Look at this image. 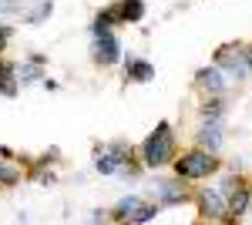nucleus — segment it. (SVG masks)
<instances>
[{
    "label": "nucleus",
    "instance_id": "1",
    "mask_svg": "<svg viewBox=\"0 0 252 225\" xmlns=\"http://www.w3.org/2000/svg\"><path fill=\"white\" fill-rule=\"evenodd\" d=\"M242 178L229 175L215 185H202L195 192V205H198V219L202 222H229V195Z\"/></svg>",
    "mask_w": 252,
    "mask_h": 225
},
{
    "label": "nucleus",
    "instance_id": "2",
    "mask_svg": "<svg viewBox=\"0 0 252 225\" xmlns=\"http://www.w3.org/2000/svg\"><path fill=\"white\" fill-rule=\"evenodd\" d=\"M94 168L101 171V175L135 178L145 165L135 158V148H131L128 141H108V145H94Z\"/></svg>",
    "mask_w": 252,
    "mask_h": 225
},
{
    "label": "nucleus",
    "instance_id": "3",
    "mask_svg": "<svg viewBox=\"0 0 252 225\" xmlns=\"http://www.w3.org/2000/svg\"><path fill=\"white\" fill-rule=\"evenodd\" d=\"M175 155H178L175 131H172V125H165V121L145 138V145H141V151H138V158H141L145 168H165V165L175 161Z\"/></svg>",
    "mask_w": 252,
    "mask_h": 225
},
{
    "label": "nucleus",
    "instance_id": "4",
    "mask_svg": "<svg viewBox=\"0 0 252 225\" xmlns=\"http://www.w3.org/2000/svg\"><path fill=\"white\" fill-rule=\"evenodd\" d=\"M172 165H175V175H182V178H189V182H198V178H212L215 171L222 168V158H215V151L195 145V148L185 151V155H175Z\"/></svg>",
    "mask_w": 252,
    "mask_h": 225
},
{
    "label": "nucleus",
    "instance_id": "5",
    "mask_svg": "<svg viewBox=\"0 0 252 225\" xmlns=\"http://www.w3.org/2000/svg\"><path fill=\"white\" fill-rule=\"evenodd\" d=\"M212 64L222 67L229 81H246V77H252V64H249V57H246V44H239V40L215 47Z\"/></svg>",
    "mask_w": 252,
    "mask_h": 225
},
{
    "label": "nucleus",
    "instance_id": "6",
    "mask_svg": "<svg viewBox=\"0 0 252 225\" xmlns=\"http://www.w3.org/2000/svg\"><path fill=\"white\" fill-rule=\"evenodd\" d=\"M152 195H155V202H161V205H185L195 192H192V185H189V178L175 175V178L155 182V185H152Z\"/></svg>",
    "mask_w": 252,
    "mask_h": 225
},
{
    "label": "nucleus",
    "instance_id": "7",
    "mask_svg": "<svg viewBox=\"0 0 252 225\" xmlns=\"http://www.w3.org/2000/svg\"><path fill=\"white\" fill-rule=\"evenodd\" d=\"M91 61H94L97 67H115L118 61H121V44H118L115 31L94 37V44H91Z\"/></svg>",
    "mask_w": 252,
    "mask_h": 225
},
{
    "label": "nucleus",
    "instance_id": "8",
    "mask_svg": "<svg viewBox=\"0 0 252 225\" xmlns=\"http://www.w3.org/2000/svg\"><path fill=\"white\" fill-rule=\"evenodd\" d=\"M195 88L202 94H222L225 88H229V77H225V71L222 67H202L198 74H195Z\"/></svg>",
    "mask_w": 252,
    "mask_h": 225
},
{
    "label": "nucleus",
    "instance_id": "9",
    "mask_svg": "<svg viewBox=\"0 0 252 225\" xmlns=\"http://www.w3.org/2000/svg\"><path fill=\"white\" fill-rule=\"evenodd\" d=\"M44 61H47L44 54H31L27 61L14 64V77H17L20 84H34V81H40V77H44V71H40V67H44Z\"/></svg>",
    "mask_w": 252,
    "mask_h": 225
},
{
    "label": "nucleus",
    "instance_id": "10",
    "mask_svg": "<svg viewBox=\"0 0 252 225\" xmlns=\"http://www.w3.org/2000/svg\"><path fill=\"white\" fill-rule=\"evenodd\" d=\"M222 121H202V128H198V134H195V145L198 148H209L219 155V148H222Z\"/></svg>",
    "mask_w": 252,
    "mask_h": 225
},
{
    "label": "nucleus",
    "instance_id": "11",
    "mask_svg": "<svg viewBox=\"0 0 252 225\" xmlns=\"http://www.w3.org/2000/svg\"><path fill=\"white\" fill-rule=\"evenodd\" d=\"M249 195H252V188L246 185V182H239V185L232 188V195H229V222H235V219L246 215V208H249Z\"/></svg>",
    "mask_w": 252,
    "mask_h": 225
},
{
    "label": "nucleus",
    "instance_id": "12",
    "mask_svg": "<svg viewBox=\"0 0 252 225\" xmlns=\"http://www.w3.org/2000/svg\"><path fill=\"white\" fill-rule=\"evenodd\" d=\"M128 81H138V84H148L155 77V64L152 61H141V57H128V67H125Z\"/></svg>",
    "mask_w": 252,
    "mask_h": 225
},
{
    "label": "nucleus",
    "instance_id": "13",
    "mask_svg": "<svg viewBox=\"0 0 252 225\" xmlns=\"http://www.w3.org/2000/svg\"><path fill=\"white\" fill-rule=\"evenodd\" d=\"M115 24H121V20H118V3H115V7H104V10L91 20V37L111 34V31H115Z\"/></svg>",
    "mask_w": 252,
    "mask_h": 225
},
{
    "label": "nucleus",
    "instance_id": "14",
    "mask_svg": "<svg viewBox=\"0 0 252 225\" xmlns=\"http://www.w3.org/2000/svg\"><path fill=\"white\" fill-rule=\"evenodd\" d=\"M145 17V0H118V20L121 24H138Z\"/></svg>",
    "mask_w": 252,
    "mask_h": 225
},
{
    "label": "nucleus",
    "instance_id": "15",
    "mask_svg": "<svg viewBox=\"0 0 252 225\" xmlns=\"http://www.w3.org/2000/svg\"><path fill=\"white\" fill-rule=\"evenodd\" d=\"M141 205H145V202H141L138 195H128V198H121V202L115 205V212H111L108 219H111V222H131V215H135Z\"/></svg>",
    "mask_w": 252,
    "mask_h": 225
},
{
    "label": "nucleus",
    "instance_id": "16",
    "mask_svg": "<svg viewBox=\"0 0 252 225\" xmlns=\"http://www.w3.org/2000/svg\"><path fill=\"white\" fill-rule=\"evenodd\" d=\"M222 114H225V101H222V94H209V97L202 101L198 118H202V121H222Z\"/></svg>",
    "mask_w": 252,
    "mask_h": 225
},
{
    "label": "nucleus",
    "instance_id": "17",
    "mask_svg": "<svg viewBox=\"0 0 252 225\" xmlns=\"http://www.w3.org/2000/svg\"><path fill=\"white\" fill-rule=\"evenodd\" d=\"M27 171L20 168L14 158H0V185H20Z\"/></svg>",
    "mask_w": 252,
    "mask_h": 225
},
{
    "label": "nucleus",
    "instance_id": "18",
    "mask_svg": "<svg viewBox=\"0 0 252 225\" xmlns=\"http://www.w3.org/2000/svg\"><path fill=\"white\" fill-rule=\"evenodd\" d=\"M17 77H14V64H3L0 61V94L3 97H17Z\"/></svg>",
    "mask_w": 252,
    "mask_h": 225
},
{
    "label": "nucleus",
    "instance_id": "19",
    "mask_svg": "<svg viewBox=\"0 0 252 225\" xmlns=\"http://www.w3.org/2000/svg\"><path fill=\"white\" fill-rule=\"evenodd\" d=\"M54 14V0H40L37 7H31V10H24V20L27 24H44V20Z\"/></svg>",
    "mask_w": 252,
    "mask_h": 225
},
{
    "label": "nucleus",
    "instance_id": "20",
    "mask_svg": "<svg viewBox=\"0 0 252 225\" xmlns=\"http://www.w3.org/2000/svg\"><path fill=\"white\" fill-rule=\"evenodd\" d=\"M158 212H161L158 205H141V208L135 212V215H131V222H135V225H141V222H152V219H155Z\"/></svg>",
    "mask_w": 252,
    "mask_h": 225
},
{
    "label": "nucleus",
    "instance_id": "21",
    "mask_svg": "<svg viewBox=\"0 0 252 225\" xmlns=\"http://www.w3.org/2000/svg\"><path fill=\"white\" fill-rule=\"evenodd\" d=\"M17 10H24L20 0H0V14H3V17H7V14H17Z\"/></svg>",
    "mask_w": 252,
    "mask_h": 225
},
{
    "label": "nucleus",
    "instance_id": "22",
    "mask_svg": "<svg viewBox=\"0 0 252 225\" xmlns=\"http://www.w3.org/2000/svg\"><path fill=\"white\" fill-rule=\"evenodd\" d=\"M246 57H249V64H252V44H246Z\"/></svg>",
    "mask_w": 252,
    "mask_h": 225
},
{
    "label": "nucleus",
    "instance_id": "23",
    "mask_svg": "<svg viewBox=\"0 0 252 225\" xmlns=\"http://www.w3.org/2000/svg\"><path fill=\"white\" fill-rule=\"evenodd\" d=\"M3 44H7V40H3V37H0V51H3Z\"/></svg>",
    "mask_w": 252,
    "mask_h": 225
}]
</instances>
